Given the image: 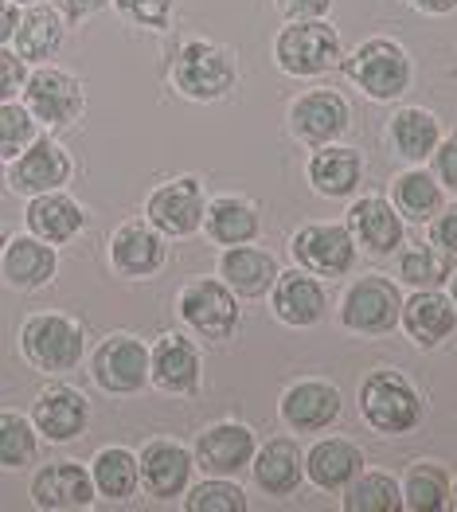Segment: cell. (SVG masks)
I'll return each mask as SVG.
<instances>
[{
    "mask_svg": "<svg viewBox=\"0 0 457 512\" xmlns=\"http://www.w3.org/2000/svg\"><path fill=\"white\" fill-rule=\"evenodd\" d=\"M20 352L36 372H47V376L75 372L86 352L83 325L63 313H36L20 329Z\"/></svg>",
    "mask_w": 457,
    "mask_h": 512,
    "instance_id": "1",
    "label": "cell"
},
{
    "mask_svg": "<svg viewBox=\"0 0 457 512\" xmlns=\"http://www.w3.org/2000/svg\"><path fill=\"white\" fill-rule=\"evenodd\" d=\"M235 59L227 47L208 40H188L176 51V63H172V83L184 98L192 102H219L223 94L235 90Z\"/></svg>",
    "mask_w": 457,
    "mask_h": 512,
    "instance_id": "2",
    "label": "cell"
},
{
    "mask_svg": "<svg viewBox=\"0 0 457 512\" xmlns=\"http://www.w3.org/2000/svg\"><path fill=\"white\" fill-rule=\"evenodd\" d=\"M360 411L379 434H407L422 423V395L403 372L379 368L360 387Z\"/></svg>",
    "mask_w": 457,
    "mask_h": 512,
    "instance_id": "3",
    "label": "cell"
},
{
    "mask_svg": "<svg viewBox=\"0 0 457 512\" xmlns=\"http://www.w3.org/2000/svg\"><path fill=\"white\" fill-rule=\"evenodd\" d=\"M176 313L204 341H227L239 329V298L223 278H192L176 294Z\"/></svg>",
    "mask_w": 457,
    "mask_h": 512,
    "instance_id": "4",
    "label": "cell"
},
{
    "mask_svg": "<svg viewBox=\"0 0 457 512\" xmlns=\"http://www.w3.org/2000/svg\"><path fill=\"white\" fill-rule=\"evenodd\" d=\"M399 313H403V298H399V286L383 274H364L356 278L344 298H340V321L344 329L352 333H364V337H379V333H391L399 325Z\"/></svg>",
    "mask_w": 457,
    "mask_h": 512,
    "instance_id": "5",
    "label": "cell"
},
{
    "mask_svg": "<svg viewBox=\"0 0 457 512\" xmlns=\"http://www.w3.org/2000/svg\"><path fill=\"white\" fill-rule=\"evenodd\" d=\"M344 71L348 79L360 86L368 98L375 102H387V98H399L407 83H411V59L399 43L391 40H368L360 43L348 59H344Z\"/></svg>",
    "mask_w": 457,
    "mask_h": 512,
    "instance_id": "6",
    "label": "cell"
},
{
    "mask_svg": "<svg viewBox=\"0 0 457 512\" xmlns=\"http://www.w3.org/2000/svg\"><path fill=\"white\" fill-rule=\"evenodd\" d=\"M24 106H28V114L40 122V126H71V122H79V114H83L86 98H83V83L71 75V71H63V67H47L40 63L28 79H24Z\"/></svg>",
    "mask_w": 457,
    "mask_h": 512,
    "instance_id": "7",
    "label": "cell"
},
{
    "mask_svg": "<svg viewBox=\"0 0 457 512\" xmlns=\"http://www.w3.org/2000/svg\"><path fill=\"white\" fill-rule=\"evenodd\" d=\"M274 55L286 75H297V79L321 75L340 63V36L325 20H293L290 28H282Z\"/></svg>",
    "mask_w": 457,
    "mask_h": 512,
    "instance_id": "8",
    "label": "cell"
},
{
    "mask_svg": "<svg viewBox=\"0 0 457 512\" xmlns=\"http://www.w3.org/2000/svg\"><path fill=\"white\" fill-rule=\"evenodd\" d=\"M90 376L106 395H137L149 384V348L133 333H114L94 348Z\"/></svg>",
    "mask_w": 457,
    "mask_h": 512,
    "instance_id": "9",
    "label": "cell"
},
{
    "mask_svg": "<svg viewBox=\"0 0 457 512\" xmlns=\"http://www.w3.org/2000/svg\"><path fill=\"white\" fill-rule=\"evenodd\" d=\"M204 188L196 176H176V180H165L161 188L149 192L145 200V219L168 235V239H188L204 227Z\"/></svg>",
    "mask_w": 457,
    "mask_h": 512,
    "instance_id": "10",
    "label": "cell"
},
{
    "mask_svg": "<svg viewBox=\"0 0 457 512\" xmlns=\"http://www.w3.org/2000/svg\"><path fill=\"white\" fill-rule=\"evenodd\" d=\"M290 255L317 278H340L356 262V239L340 223H309L290 239Z\"/></svg>",
    "mask_w": 457,
    "mask_h": 512,
    "instance_id": "11",
    "label": "cell"
},
{
    "mask_svg": "<svg viewBox=\"0 0 457 512\" xmlns=\"http://www.w3.org/2000/svg\"><path fill=\"white\" fill-rule=\"evenodd\" d=\"M71 172H75V165H71L67 149L59 141H51V137H36L20 157L8 161V188L16 196L32 200V196L63 188L71 180Z\"/></svg>",
    "mask_w": 457,
    "mask_h": 512,
    "instance_id": "12",
    "label": "cell"
},
{
    "mask_svg": "<svg viewBox=\"0 0 457 512\" xmlns=\"http://www.w3.org/2000/svg\"><path fill=\"white\" fill-rule=\"evenodd\" d=\"M196 470L192 450H184L172 438H153L141 446L137 454V473H141V489L157 501H172L188 489V477Z\"/></svg>",
    "mask_w": 457,
    "mask_h": 512,
    "instance_id": "13",
    "label": "cell"
},
{
    "mask_svg": "<svg viewBox=\"0 0 457 512\" xmlns=\"http://www.w3.org/2000/svg\"><path fill=\"white\" fill-rule=\"evenodd\" d=\"M86 423H90V403L75 387L51 384L32 399V427L47 442H75Z\"/></svg>",
    "mask_w": 457,
    "mask_h": 512,
    "instance_id": "14",
    "label": "cell"
},
{
    "mask_svg": "<svg viewBox=\"0 0 457 512\" xmlns=\"http://www.w3.org/2000/svg\"><path fill=\"white\" fill-rule=\"evenodd\" d=\"M149 384L165 395H192L200 387V348L180 333L157 337L149 344Z\"/></svg>",
    "mask_w": 457,
    "mask_h": 512,
    "instance_id": "15",
    "label": "cell"
},
{
    "mask_svg": "<svg viewBox=\"0 0 457 512\" xmlns=\"http://www.w3.org/2000/svg\"><path fill=\"white\" fill-rule=\"evenodd\" d=\"M254 458V430L243 423H215L196 434L192 462L208 477H235Z\"/></svg>",
    "mask_w": 457,
    "mask_h": 512,
    "instance_id": "16",
    "label": "cell"
},
{
    "mask_svg": "<svg viewBox=\"0 0 457 512\" xmlns=\"http://www.w3.org/2000/svg\"><path fill=\"white\" fill-rule=\"evenodd\" d=\"M28 497L43 512L90 509L94 505V481H90V470H83L79 462H51V466L36 470Z\"/></svg>",
    "mask_w": 457,
    "mask_h": 512,
    "instance_id": "17",
    "label": "cell"
},
{
    "mask_svg": "<svg viewBox=\"0 0 457 512\" xmlns=\"http://www.w3.org/2000/svg\"><path fill=\"white\" fill-rule=\"evenodd\" d=\"M168 258L165 235L145 219V223H122L110 235V266L122 278H153Z\"/></svg>",
    "mask_w": 457,
    "mask_h": 512,
    "instance_id": "18",
    "label": "cell"
},
{
    "mask_svg": "<svg viewBox=\"0 0 457 512\" xmlns=\"http://www.w3.org/2000/svg\"><path fill=\"white\" fill-rule=\"evenodd\" d=\"M348 129V102L336 90H309L290 106V133L309 145H329Z\"/></svg>",
    "mask_w": 457,
    "mask_h": 512,
    "instance_id": "19",
    "label": "cell"
},
{
    "mask_svg": "<svg viewBox=\"0 0 457 512\" xmlns=\"http://www.w3.org/2000/svg\"><path fill=\"white\" fill-rule=\"evenodd\" d=\"M55 270H59L55 247L36 239V235H16V239H8V247H4V255H0V274H4V282H8L12 290H28V294H32V290H43V286H51Z\"/></svg>",
    "mask_w": 457,
    "mask_h": 512,
    "instance_id": "20",
    "label": "cell"
},
{
    "mask_svg": "<svg viewBox=\"0 0 457 512\" xmlns=\"http://www.w3.org/2000/svg\"><path fill=\"white\" fill-rule=\"evenodd\" d=\"M24 219H28V235H36V239L51 243V247L71 243V239L86 227L83 204H79L75 196H67L63 188L43 192V196H32Z\"/></svg>",
    "mask_w": 457,
    "mask_h": 512,
    "instance_id": "21",
    "label": "cell"
},
{
    "mask_svg": "<svg viewBox=\"0 0 457 512\" xmlns=\"http://www.w3.org/2000/svg\"><path fill=\"white\" fill-rule=\"evenodd\" d=\"M63 36H67V20L59 8L51 4H28L16 20V32H12V43H16V55L24 63H51L55 51L63 47Z\"/></svg>",
    "mask_w": 457,
    "mask_h": 512,
    "instance_id": "22",
    "label": "cell"
},
{
    "mask_svg": "<svg viewBox=\"0 0 457 512\" xmlns=\"http://www.w3.org/2000/svg\"><path fill=\"white\" fill-rule=\"evenodd\" d=\"M340 415V391L321 380H301L282 395V419L297 434H313L336 423Z\"/></svg>",
    "mask_w": 457,
    "mask_h": 512,
    "instance_id": "23",
    "label": "cell"
},
{
    "mask_svg": "<svg viewBox=\"0 0 457 512\" xmlns=\"http://www.w3.org/2000/svg\"><path fill=\"white\" fill-rule=\"evenodd\" d=\"M348 231L352 239L372 251V255H391L403 243V219L395 212V204H387L383 196H364L348 208Z\"/></svg>",
    "mask_w": 457,
    "mask_h": 512,
    "instance_id": "24",
    "label": "cell"
},
{
    "mask_svg": "<svg viewBox=\"0 0 457 512\" xmlns=\"http://www.w3.org/2000/svg\"><path fill=\"white\" fill-rule=\"evenodd\" d=\"M278 274L282 270H278L274 255H266L258 247H247V243L227 247L223 258H219V278L231 286L235 298H266L270 286L278 282Z\"/></svg>",
    "mask_w": 457,
    "mask_h": 512,
    "instance_id": "25",
    "label": "cell"
},
{
    "mask_svg": "<svg viewBox=\"0 0 457 512\" xmlns=\"http://www.w3.org/2000/svg\"><path fill=\"white\" fill-rule=\"evenodd\" d=\"M270 298H274V313L286 325H297V329L317 325L325 317V290L309 270L278 274V282L270 286Z\"/></svg>",
    "mask_w": 457,
    "mask_h": 512,
    "instance_id": "26",
    "label": "cell"
},
{
    "mask_svg": "<svg viewBox=\"0 0 457 512\" xmlns=\"http://www.w3.org/2000/svg\"><path fill=\"white\" fill-rule=\"evenodd\" d=\"M360 470H364V450L348 438H321L305 454V477L325 493H340Z\"/></svg>",
    "mask_w": 457,
    "mask_h": 512,
    "instance_id": "27",
    "label": "cell"
},
{
    "mask_svg": "<svg viewBox=\"0 0 457 512\" xmlns=\"http://www.w3.org/2000/svg\"><path fill=\"white\" fill-rule=\"evenodd\" d=\"M399 325L411 333V341L422 348H434L442 344L457 325V309L454 301L438 290H418L411 301H403V313H399Z\"/></svg>",
    "mask_w": 457,
    "mask_h": 512,
    "instance_id": "28",
    "label": "cell"
},
{
    "mask_svg": "<svg viewBox=\"0 0 457 512\" xmlns=\"http://www.w3.org/2000/svg\"><path fill=\"white\" fill-rule=\"evenodd\" d=\"M360 176H364V157L356 149H348V145H333L329 141L309 161V184L321 196H329V200H340V196L356 192Z\"/></svg>",
    "mask_w": 457,
    "mask_h": 512,
    "instance_id": "29",
    "label": "cell"
},
{
    "mask_svg": "<svg viewBox=\"0 0 457 512\" xmlns=\"http://www.w3.org/2000/svg\"><path fill=\"white\" fill-rule=\"evenodd\" d=\"M250 470L262 493L270 497H290L293 489L301 485V450L293 446L290 438H270L254 458H250Z\"/></svg>",
    "mask_w": 457,
    "mask_h": 512,
    "instance_id": "30",
    "label": "cell"
},
{
    "mask_svg": "<svg viewBox=\"0 0 457 512\" xmlns=\"http://www.w3.org/2000/svg\"><path fill=\"white\" fill-rule=\"evenodd\" d=\"M90 481H94V493L106 497V501H129L137 497L141 489V473H137V454L125 450V446H106L94 454L90 462Z\"/></svg>",
    "mask_w": 457,
    "mask_h": 512,
    "instance_id": "31",
    "label": "cell"
},
{
    "mask_svg": "<svg viewBox=\"0 0 457 512\" xmlns=\"http://www.w3.org/2000/svg\"><path fill=\"white\" fill-rule=\"evenodd\" d=\"M204 231L219 247H239V243L258 239V212L239 196H219L204 208Z\"/></svg>",
    "mask_w": 457,
    "mask_h": 512,
    "instance_id": "32",
    "label": "cell"
},
{
    "mask_svg": "<svg viewBox=\"0 0 457 512\" xmlns=\"http://www.w3.org/2000/svg\"><path fill=\"white\" fill-rule=\"evenodd\" d=\"M438 141H442V129H438V118L430 110L407 106L391 118V145L407 161H426L438 149Z\"/></svg>",
    "mask_w": 457,
    "mask_h": 512,
    "instance_id": "33",
    "label": "cell"
},
{
    "mask_svg": "<svg viewBox=\"0 0 457 512\" xmlns=\"http://www.w3.org/2000/svg\"><path fill=\"white\" fill-rule=\"evenodd\" d=\"M344 509L348 512H399L403 509V489L387 473H356L344 485Z\"/></svg>",
    "mask_w": 457,
    "mask_h": 512,
    "instance_id": "34",
    "label": "cell"
},
{
    "mask_svg": "<svg viewBox=\"0 0 457 512\" xmlns=\"http://www.w3.org/2000/svg\"><path fill=\"white\" fill-rule=\"evenodd\" d=\"M391 200H395V212L399 215H407V219H415V223H426L430 215L438 212V204H442V184H438L430 172L411 169V172H403V176H395Z\"/></svg>",
    "mask_w": 457,
    "mask_h": 512,
    "instance_id": "35",
    "label": "cell"
},
{
    "mask_svg": "<svg viewBox=\"0 0 457 512\" xmlns=\"http://www.w3.org/2000/svg\"><path fill=\"white\" fill-rule=\"evenodd\" d=\"M399 489H403V509L411 512H442L450 501V481L434 462H415Z\"/></svg>",
    "mask_w": 457,
    "mask_h": 512,
    "instance_id": "36",
    "label": "cell"
},
{
    "mask_svg": "<svg viewBox=\"0 0 457 512\" xmlns=\"http://www.w3.org/2000/svg\"><path fill=\"white\" fill-rule=\"evenodd\" d=\"M40 454V434L32 419L16 411H0V470H28Z\"/></svg>",
    "mask_w": 457,
    "mask_h": 512,
    "instance_id": "37",
    "label": "cell"
},
{
    "mask_svg": "<svg viewBox=\"0 0 457 512\" xmlns=\"http://www.w3.org/2000/svg\"><path fill=\"white\" fill-rule=\"evenodd\" d=\"M454 274V255L442 251V247H415V251H403L399 258V278L415 290H438L442 282H450Z\"/></svg>",
    "mask_w": 457,
    "mask_h": 512,
    "instance_id": "38",
    "label": "cell"
},
{
    "mask_svg": "<svg viewBox=\"0 0 457 512\" xmlns=\"http://www.w3.org/2000/svg\"><path fill=\"white\" fill-rule=\"evenodd\" d=\"M40 137V122L28 114L24 102H0V161L20 157Z\"/></svg>",
    "mask_w": 457,
    "mask_h": 512,
    "instance_id": "39",
    "label": "cell"
},
{
    "mask_svg": "<svg viewBox=\"0 0 457 512\" xmlns=\"http://www.w3.org/2000/svg\"><path fill=\"white\" fill-rule=\"evenodd\" d=\"M184 509L188 512H243L247 509V493L227 481V477H208L204 485H196L188 497H184Z\"/></svg>",
    "mask_w": 457,
    "mask_h": 512,
    "instance_id": "40",
    "label": "cell"
},
{
    "mask_svg": "<svg viewBox=\"0 0 457 512\" xmlns=\"http://www.w3.org/2000/svg\"><path fill=\"white\" fill-rule=\"evenodd\" d=\"M172 4L176 0H114V8L122 12V20L137 24V28H168L172 20Z\"/></svg>",
    "mask_w": 457,
    "mask_h": 512,
    "instance_id": "41",
    "label": "cell"
},
{
    "mask_svg": "<svg viewBox=\"0 0 457 512\" xmlns=\"http://www.w3.org/2000/svg\"><path fill=\"white\" fill-rule=\"evenodd\" d=\"M24 79H28V63L16 51L0 47V102H12L24 90Z\"/></svg>",
    "mask_w": 457,
    "mask_h": 512,
    "instance_id": "42",
    "label": "cell"
},
{
    "mask_svg": "<svg viewBox=\"0 0 457 512\" xmlns=\"http://www.w3.org/2000/svg\"><path fill=\"white\" fill-rule=\"evenodd\" d=\"M434 157V172H438V180L457 192V133L454 137H446V141H438V149L430 153Z\"/></svg>",
    "mask_w": 457,
    "mask_h": 512,
    "instance_id": "43",
    "label": "cell"
},
{
    "mask_svg": "<svg viewBox=\"0 0 457 512\" xmlns=\"http://www.w3.org/2000/svg\"><path fill=\"white\" fill-rule=\"evenodd\" d=\"M430 239H434V247H442V251H450L457 258V204L430 223Z\"/></svg>",
    "mask_w": 457,
    "mask_h": 512,
    "instance_id": "44",
    "label": "cell"
},
{
    "mask_svg": "<svg viewBox=\"0 0 457 512\" xmlns=\"http://www.w3.org/2000/svg\"><path fill=\"white\" fill-rule=\"evenodd\" d=\"M329 4L333 0H278L282 16H290V20H321L329 12Z\"/></svg>",
    "mask_w": 457,
    "mask_h": 512,
    "instance_id": "45",
    "label": "cell"
},
{
    "mask_svg": "<svg viewBox=\"0 0 457 512\" xmlns=\"http://www.w3.org/2000/svg\"><path fill=\"white\" fill-rule=\"evenodd\" d=\"M110 0H55V8L63 12V20H90L94 12H102Z\"/></svg>",
    "mask_w": 457,
    "mask_h": 512,
    "instance_id": "46",
    "label": "cell"
},
{
    "mask_svg": "<svg viewBox=\"0 0 457 512\" xmlns=\"http://www.w3.org/2000/svg\"><path fill=\"white\" fill-rule=\"evenodd\" d=\"M16 20H20V4H12V0H0V47H4V43H12Z\"/></svg>",
    "mask_w": 457,
    "mask_h": 512,
    "instance_id": "47",
    "label": "cell"
},
{
    "mask_svg": "<svg viewBox=\"0 0 457 512\" xmlns=\"http://www.w3.org/2000/svg\"><path fill=\"white\" fill-rule=\"evenodd\" d=\"M418 12H430V16H446V12H454L457 0H415Z\"/></svg>",
    "mask_w": 457,
    "mask_h": 512,
    "instance_id": "48",
    "label": "cell"
},
{
    "mask_svg": "<svg viewBox=\"0 0 457 512\" xmlns=\"http://www.w3.org/2000/svg\"><path fill=\"white\" fill-rule=\"evenodd\" d=\"M446 505H450V509L457 512V481H454V489H450V501H446Z\"/></svg>",
    "mask_w": 457,
    "mask_h": 512,
    "instance_id": "49",
    "label": "cell"
},
{
    "mask_svg": "<svg viewBox=\"0 0 457 512\" xmlns=\"http://www.w3.org/2000/svg\"><path fill=\"white\" fill-rule=\"evenodd\" d=\"M4 247H8V235H4V227H0V255H4Z\"/></svg>",
    "mask_w": 457,
    "mask_h": 512,
    "instance_id": "50",
    "label": "cell"
},
{
    "mask_svg": "<svg viewBox=\"0 0 457 512\" xmlns=\"http://www.w3.org/2000/svg\"><path fill=\"white\" fill-rule=\"evenodd\" d=\"M450 282H454V298L450 301H454V309H457V274H450Z\"/></svg>",
    "mask_w": 457,
    "mask_h": 512,
    "instance_id": "51",
    "label": "cell"
},
{
    "mask_svg": "<svg viewBox=\"0 0 457 512\" xmlns=\"http://www.w3.org/2000/svg\"><path fill=\"white\" fill-rule=\"evenodd\" d=\"M12 4H36V0H12Z\"/></svg>",
    "mask_w": 457,
    "mask_h": 512,
    "instance_id": "52",
    "label": "cell"
}]
</instances>
